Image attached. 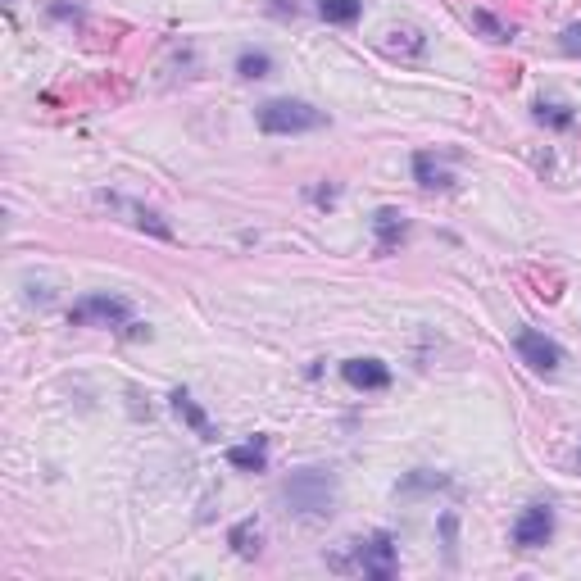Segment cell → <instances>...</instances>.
Listing matches in <instances>:
<instances>
[{
  "label": "cell",
  "mask_w": 581,
  "mask_h": 581,
  "mask_svg": "<svg viewBox=\"0 0 581 581\" xmlns=\"http://www.w3.org/2000/svg\"><path fill=\"white\" fill-rule=\"evenodd\" d=\"M282 504L286 513H296L305 522H323L336 509V477L323 468H305V473H291V482L282 486Z\"/></svg>",
  "instance_id": "obj_1"
},
{
  "label": "cell",
  "mask_w": 581,
  "mask_h": 581,
  "mask_svg": "<svg viewBox=\"0 0 581 581\" xmlns=\"http://www.w3.org/2000/svg\"><path fill=\"white\" fill-rule=\"evenodd\" d=\"M69 323L73 327H114V332H128V336H146V327L132 318V305L128 300H119V296H87V300H78V305L69 309Z\"/></svg>",
  "instance_id": "obj_2"
},
{
  "label": "cell",
  "mask_w": 581,
  "mask_h": 581,
  "mask_svg": "<svg viewBox=\"0 0 581 581\" xmlns=\"http://www.w3.org/2000/svg\"><path fill=\"white\" fill-rule=\"evenodd\" d=\"M327 114L314 105H305V100H268L264 109H259V128L268 132V137H296V132H314L323 128Z\"/></svg>",
  "instance_id": "obj_3"
},
{
  "label": "cell",
  "mask_w": 581,
  "mask_h": 581,
  "mask_svg": "<svg viewBox=\"0 0 581 581\" xmlns=\"http://www.w3.org/2000/svg\"><path fill=\"white\" fill-rule=\"evenodd\" d=\"M395 536L391 532H373L368 541H350V554L355 559H332V568H350V572H364V577H395Z\"/></svg>",
  "instance_id": "obj_4"
},
{
  "label": "cell",
  "mask_w": 581,
  "mask_h": 581,
  "mask_svg": "<svg viewBox=\"0 0 581 581\" xmlns=\"http://www.w3.org/2000/svg\"><path fill=\"white\" fill-rule=\"evenodd\" d=\"M554 536V509L550 504H527L513 522V545L518 550H541L545 541Z\"/></svg>",
  "instance_id": "obj_5"
},
{
  "label": "cell",
  "mask_w": 581,
  "mask_h": 581,
  "mask_svg": "<svg viewBox=\"0 0 581 581\" xmlns=\"http://www.w3.org/2000/svg\"><path fill=\"white\" fill-rule=\"evenodd\" d=\"M518 355L527 359V364H532L536 373H559V364H563V350H559V345H554L545 332H536V327L518 332Z\"/></svg>",
  "instance_id": "obj_6"
},
{
  "label": "cell",
  "mask_w": 581,
  "mask_h": 581,
  "mask_svg": "<svg viewBox=\"0 0 581 581\" xmlns=\"http://www.w3.org/2000/svg\"><path fill=\"white\" fill-rule=\"evenodd\" d=\"M341 377L355 386V391H386V386H391V368H386L382 359H345Z\"/></svg>",
  "instance_id": "obj_7"
},
{
  "label": "cell",
  "mask_w": 581,
  "mask_h": 581,
  "mask_svg": "<svg viewBox=\"0 0 581 581\" xmlns=\"http://www.w3.org/2000/svg\"><path fill=\"white\" fill-rule=\"evenodd\" d=\"M373 232H377V255H391V250L404 241V232H409V218H404L400 209H377Z\"/></svg>",
  "instance_id": "obj_8"
},
{
  "label": "cell",
  "mask_w": 581,
  "mask_h": 581,
  "mask_svg": "<svg viewBox=\"0 0 581 581\" xmlns=\"http://www.w3.org/2000/svg\"><path fill=\"white\" fill-rule=\"evenodd\" d=\"M414 178H418V187H427V191H450V187H454V178H450V168H445V159H436L432 150L414 155Z\"/></svg>",
  "instance_id": "obj_9"
},
{
  "label": "cell",
  "mask_w": 581,
  "mask_h": 581,
  "mask_svg": "<svg viewBox=\"0 0 581 581\" xmlns=\"http://www.w3.org/2000/svg\"><path fill=\"white\" fill-rule=\"evenodd\" d=\"M227 463L241 468V473H264L268 468V436H255V441H246V445H232V450H227Z\"/></svg>",
  "instance_id": "obj_10"
},
{
  "label": "cell",
  "mask_w": 581,
  "mask_h": 581,
  "mask_svg": "<svg viewBox=\"0 0 581 581\" xmlns=\"http://www.w3.org/2000/svg\"><path fill=\"white\" fill-rule=\"evenodd\" d=\"M168 400H173V409H178V414L187 418L191 427H196V436H205V441H214V427H209V418L200 414V404L191 400V395L182 391V386H178V391H173V395H168Z\"/></svg>",
  "instance_id": "obj_11"
},
{
  "label": "cell",
  "mask_w": 581,
  "mask_h": 581,
  "mask_svg": "<svg viewBox=\"0 0 581 581\" xmlns=\"http://www.w3.org/2000/svg\"><path fill=\"white\" fill-rule=\"evenodd\" d=\"M227 541H232V550H237L241 559H255V554H259V522L255 518L237 522V527L227 532Z\"/></svg>",
  "instance_id": "obj_12"
},
{
  "label": "cell",
  "mask_w": 581,
  "mask_h": 581,
  "mask_svg": "<svg viewBox=\"0 0 581 581\" xmlns=\"http://www.w3.org/2000/svg\"><path fill=\"white\" fill-rule=\"evenodd\" d=\"M318 14L327 23H355L364 14V0H318Z\"/></svg>",
  "instance_id": "obj_13"
},
{
  "label": "cell",
  "mask_w": 581,
  "mask_h": 581,
  "mask_svg": "<svg viewBox=\"0 0 581 581\" xmlns=\"http://www.w3.org/2000/svg\"><path fill=\"white\" fill-rule=\"evenodd\" d=\"M423 50H427V41L414 28H395L391 41H386V55H423Z\"/></svg>",
  "instance_id": "obj_14"
},
{
  "label": "cell",
  "mask_w": 581,
  "mask_h": 581,
  "mask_svg": "<svg viewBox=\"0 0 581 581\" xmlns=\"http://www.w3.org/2000/svg\"><path fill=\"white\" fill-rule=\"evenodd\" d=\"M536 119L550 123V128H572L577 114H572L568 105H559V100H536Z\"/></svg>",
  "instance_id": "obj_15"
},
{
  "label": "cell",
  "mask_w": 581,
  "mask_h": 581,
  "mask_svg": "<svg viewBox=\"0 0 581 581\" xmlns=\"http://www.w3.org/2000/svg\"><path fill=\"white\" fill-rule=\"evenodd\" d=\"M268 69H273V60H268L264 50H246L237 60V73L241 78H268Z\"/></svg>",
  "instance_id": "obj_16"
},
{
  "label": "cell",
  "mask_w": 581,
  "mask_h": 581,
  "mask_svg": "<svg viewBox=\"0 0 581 581\" xmlns=\"http://www.w3.org/2000/svg\"><path fill=\"white\" fill-rule=\"evenodd\" d=\"M473 23H477V28H482L491 41H509V37H513L509 23H500L495 14H486V10H473Z\"/></svg>",
  "instance_id": "obj_17"
},
{
  "label": "cell",
  "mask_w": 581,
  "mask_h": 581,
  "mask_svg": "<svg viewBox=\"0 0 581 581\" xmlns=\"http://www.w3.org/2000/svg\"><path fill=\"white\" fill-rule=\"evenodd\" d=\"M563 50H568V55H581V23H572V28L563 32Z\"/></svg>",
  "instance_id": "obj_18"
},
{
  "label": "cell",
  "mask_w": 581,
  "mask_h": 581,
  "mask_svg": "<svg viewBox=\"0 0 581 581\" xmlns=\"http://www.w3.org/2000/svg\"><path fill=\"white\" fill-rule=\"evenodd\" d=\"M273 14H277V19H286V14L296 19V14H300V5H296V0H273Z\"/></svg>",
  "instance_id": "obj_19"
},
{
  "label": "cell",
  "mask_w": 581,
  "mask_h": 581,
  "mask_svg": "<svg viewBox=\"0 0 581 581\" xmlns=\"http://www.w3.org/2000/svg\"><path fill=\"white\" fill-rule=\"evenodd\" d=\"M314 200H318V205H332V200H336V187H318Z\"/></svg>",
  "instance_id": "obj_20"
}]
</instances>
